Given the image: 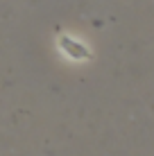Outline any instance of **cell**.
<instances>
[{"mask_svg": "<svg viewBox=\"0 0 154 156\" xmlns=\"http://www.w3.org/2000/svg\"><path fill=\"white\" fill-rule=\"evenodd\" d=\"M59 50L73 61H88L91 59V50L84 45L82 41H77L70 34H61L59 36Z\"/></svg>", "mask_w": 154, "mask_h": 156, "instance_id": "obj_1", "label": "cell"}]
</instances>
